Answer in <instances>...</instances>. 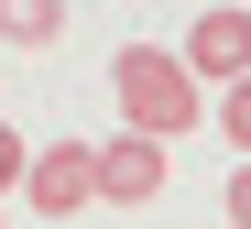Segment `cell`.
<instances>
[{"label": "cell", "mask_w": 251, "mask_h": 229, "mask_svg": "<svg viewBox=\"0 0 251 229\" xmlns=\"http://www.w3.org/2000/svg\"><path fill=\"white\" fill-rule=\"evenodd\" d=\"M88 186H99V207H153L164 186H175V153H164V142H142V131L88 142Z\"/></svg>", "instance_id": "cell-2"}, {"label": "cell", "mask_w": 251, "mask_h": 229, "mask_svg": "<svg viewBox=\"0 0 251 229\" xmlns=\"http://www.w3.org/2000/svg\"><path fill=\"white\" fill-rule=\"evenodd\" d=\"M109 87H120V109H131L142 142H186V131L207 120V87L164 55V44H120V55H109Z\"/></svg>", "instance_id": "cell-1"}, {"label": "cell", "mask_w": 251, "mask_h": 229, "mask_svg": "<svg viewBox=\"0 0 251 229\" xmlns=\"http://www.w3.org/2000/svg\"><path fill=\"white\" fill-rule=\"evenodd\" d=\"M219 131H229L240 164H251V76H240V87H219Z\"/></svg>", "instance_id": "cell-6"}, {"label": "cell", "mask_w": 251, "mask_h": 229, "mask_svg": "<svg viewBox=\"0 0 251 229\" xmlns=\"http://www.w3.org/2000/svg\"><path fill=\"white\" fill-rule=\"evenodd\" d=\"M219 197H229V229H251V164H229V186H219Z\"/></svg>", "instance_id": "cell-8"}, {"label": "cell", "mask_w": 251, "mask_h": 229, "mask_svg": "<svg viewBox=\"0 0 251 229\" xmlns=\"http://www.w3.org/2000/svg\"><path fill=\"white\" fill-rule=\"evenodd\" d=\"M175 66L207 87V76H219V87H240L251 76V11H240V0H219V11H197L186 22V44H175Z\"/></svg>", "instance_id": "cell-3"}, {"label": "cell", "mask_w": 251, "mask_h": 229, "mask_svg": "<svg viewBox=\"0 0 251 229\" xmlns=\"http://www.w3.org/2000/svg\"><path fill=\"white\" fill-rule=\"evenodd\" d=\"M0 229H11V218H0Z\"/></svg>", "instance_id": "cell-9"}, {"label": "cell", "mask_w": 251, "mask_h": 229, "mask_svg": "<svg viewBox=\"0 0 251 229\" xmlns=\"http://www.w3.org/2000/svg\"><path fill=\"white\" fill-rule=\"evenodd\" d=\"M66 33V0H0V44H55Z\"/></svg>", "instance_id": "cell-5"}, {"label": "cell", "mask_w": 251, "mask_h": 229, "mask_svg": "<svg viewBox=\"0 0 251 229\" xmlns=\"http://www.w3.org/2000/svg\"><path fill=\"white\" fill-rule=\"evenodd\" d=\"M240 11H251V0H240Z\"/></svg>", "instance_id": "cell-10"}, {"label": "cell", "mask_w": 251, "mask_h": 229, "mask_svg": "<svg viewBox=\"0 0 251 229\" xmlns=\"http://www.w3.org/2000/svg\"><path fill=\"white\" fill-rule=\"evenodd\" d=\"M22 197H33V218H76V207H99V186H88V142H44L22 164Z\"/></svg>", "instance_id": "cell-4"}, {"label": "cell", "mask_w": 251, "mask_h": 229, "mask_svg": "<svg viewBox=\"0 0 251 229\" xmlns=\"http://www.w3.org/2000/svg\"><path fill=\"white\" fill-rule=\"evenodd\" d=\"M22 164H33V142H22V131H11V120H0V197H11V186H22Z\"/></svg>", "instance_id": "cell-7"}]
</instances>
